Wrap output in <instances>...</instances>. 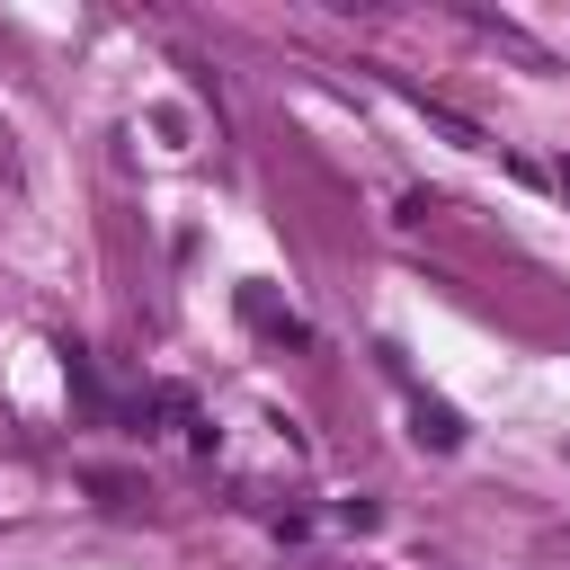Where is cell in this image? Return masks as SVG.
I'll return each mask as SVG.
<instances>
[{
    "instance_id": "6da1fadb",
    "label": "cell",
    "mask_w": 570,
    "mask_h": 570,
    "mask_svg": "<svg viewBox=\"0 0 570 570\" xmlns=\"http://www.w3.org/2000/svg\"><path fill=\"white\" fill-rule=\"evenodd\" d=\"M561 187H570V169H561Z\"/></svg>"
}]
</instances>
